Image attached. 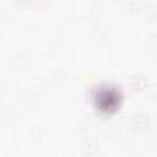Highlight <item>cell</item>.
Returning <instances> with one entry per match:
<instances>
[{
	"label": "cell",
	"instance_id": "cell-1",
	"mask_svg": "<svg viewBox=\"0 0 157 157\" xmlns=\"http://www.w3.org/2000/svg\"><path fill=\"white\" fill-rule=\"evenodd\" d=\"M123 96L121 92L113 86H101L94 93L96 105L105 113H112L120 107Z\"/></svg>",
	"mask_w": 157,
	"mask_h": 157
},
{
	"label": "cell",
	"instance_id": "cell-2",
	"mask_svg": "<svg viewBox=\"0 0 157 157\" xmlns=\"http://www.w3.org/2000/svg\"><path fill=\"white\" fill-rule=\"evenodd\" d=\"M98 146H99V142H98V140L94 136H87V137H85L83 141H82V144H81L82 151L85 153H87V155L94 153L98 150Z\"/></svg>",
	"mask_w": 157,
	"mask_h": 157
},
{
	"label": "cell",
	"instance_id": "cell-3",
	"mask_svg": "<svg viewBox=\"0 0 157 157\" xmlns=\"http://www.w3.org/2000/svg\"><path fill=\"white\" fill-rule=\"evenodd\" d=\"M130 85L134 90H142L146 87L147 85V80L141 76V75H135L131 77V81H130Z\"/></svg>",
	"mask_w": 157,
	"mask_h": 157
},
{
	"label": "cell",
	"instance_id": "cell-4",
	"mask_svg": "<svg viewBox=\"0 0 157 157\" xmlns=\"http://www.w3.org/2000/svg\"><path fill=\"white\" fill-rule=\"evenodd\" d=\"M147 123H148V119L144 114H137V115H134V118H132V125L135 128L142 129L147 125Z\"/></svg>",
	"mask_w": 157,
	"mask_h": 157
}]
</instances>
